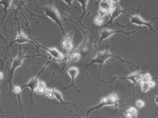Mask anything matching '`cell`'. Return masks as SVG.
Wrapping results in <instances>:
<instances>
[{
  "instance_id": "obj_9",
  "label": "cell",
  "mask_w": 158,
  "mask_h": 118,
  "mask_svg": "<svg viewBox=\"0 0 158 118\" xmlns=\"http://www.w3.org/2000/svg\"><path fill=\"white\" fill-rule=\"evenodd\" d=\"M73 34L71 32H68L66 34L63 38V40L62 42V47L66 53L68 54H71L74 51V44H73Z\"/></svg>"
},
{
  "instance_id": "obj_25",
  "label": "cell",
  "mask_w": 158,
  "mask_h": 118,
  "mask_svg": "<svg viewBox=\"0 0 158 118\" xmlns=\"http://www.w3.org/2000/svg\"><path fill=\"white\" fill-rule=\"evenodd\" d=\"M145 105H146V102H144L143 100H142V99H138V100L136 101V102H135V106H136L137 108H142L145 106Z\"/></svg>"
},
{
  "instance_id": "obj_26",
  "label": "cell",
  "mask_w": 158,
  "mask_h": 118,
  "mask_svg": "<svg viewBox=\"0 0 158 118\" xmlns=\"http://www.w3.org/2000/svg\"><path fill=\"white\" fill-rule=\"evenodd\" d=\"M153 100H154L155 103L156 104V106H158V95H156V96L153 98Z\"/></svg>"
},
{
  "instance_id": "obj_14",
  "label": "cell",
  "mask_w": 158,
  "mask_h": 118,
  "mask_svg": "<svg viewBox=\"0 0 158 118\" xmlns=\"http://www.w3.org/2000/svg\"><path fill=\"white\" fill-rule=\"evenodd\" d=\"M80 59H81V54L77 52L73 51L71 54L66 56L64 62L66 64H72V63L77 62L78 61H80Z\"/></svg>"
},
{
  "instance_id": "obj_21",
  "label": "cell",
  "mask_w": 158,
  "mask_h": 118,
  "mask_svg": "<svg viewBox=\"0 0 158 118\" xmlns=\"http://www.w3.org/2000/svg\"><path fill=\"white\" fill-rule=\"evenodd\" d=\"M153 81V77H152L151 74L149 73H142V75H141L140 84L141 83L149 82V81Z\"/></svg>"
},
{
  "instance_id": "obj_18",
  "label": "cell",
  "mask_w": 158,
  "mask_h": 118,
  "mask_svg": "<svg viewBox=\"0 0 158 118\" xmlns=\"http://www.w3.org/2000/svg\"><path fill=\"white\" fill-rule=\"evenodd\" d=\"M123 114L125 116V118H137L138 111H137L136 108L131 106L126 111H124Z\"/></svg>"
},
{
  "instance_id": "obj_3",
  "label": "cell",
  "mask_w": 158,
  "mask_h": 118,
  "mask_svg": "<svg viewBox=\"0 0 158 118\" xmlns=\"http://www.w3.org/2000/svg\"><path fill=\"white\" fill-rule=\"evenodd\" d=\"M118 100H119V98H118V95L115 93H112L111 95H108V96L104 97L101 100V102H99L97 105H96L94 107L91 108L90 109H89L88 112L86 113V116H88L90 113L94 112L95 110H98V109H101V108L106 107V106H115L118 105Z\"/></svg>"
},
{
  "instance_id": "obj_15",
  "label": "cell",
  "mask_w": 158,
  "mask_h": 118,
  "mask_svg": "<svg viewBox=\"0 0 158 118\" xmlns=\"http://www.w3.org/2000/svg\"><path fill=\"white\" fill-rule=\"evenodd\" d=\"M118 4H117L116 6H115V9L113 10V11H112V13L111 14V15H110V17H111V19H110V22H108V23H111V22H112L114 21V20L115 19V18H118L119 15H121L123 14V13L125 12V10L122 9V7H121L120 6L118 5Z\"/></svg>"
},
{
  "instance_id": "obj_20",
  "label": "cell",
  "mask_w": 158,
  "mask_h": 118,
  "mask_svg": "<svg viewBox=\"0 0 158 118\" xmlns=\"http://www.w3.org/2000/svg\"><path fill=\"white\" fill-rule=\"evenodd\" d=\"M48 89V87L46 86V84L44 81H40V84L38 85L37 88L36 90V93L40 94V95H44V93L46 92Z\"/></svg>"
},
{
  "instance_id": "obj_6",
  "label": "cell",
  "mask_w": 158,
  "mask_h": 118,
  "mask_svg": "<svg viewBox=\"0 0 158 118\" xmlns=\"http://www.w3.org/2000/svg\"><path fill=\"white\" fill-rule=\"evenodd\" d=\"M30 56L25 55V54H23L22 52V50H20V52L18 53V55L14 58L12 61V64H11L10 69V73H9V81L10 83V86H11V81H12L13 76H14V73L16 71V69L19 67H21L23 65L24 61L26 57H29Z\"/></svg>"
},
{
  "instance_id": "obj_13",
  "label": "cell",
  "mask_w": 158,
  "mask_h": 118,
  "mask_svg": "<svg viewBox=\"0 0 158 118\" xmlns=\"http://www.w3.org/2000/svg\"><path fill=\"white\" fill-rule=\"evenodd\" d=\"M79 72H80V70L77 67H70V68L67 69V74H68V76L71 79V84L70 85V87L75 86V80L77 76H78Z\"/></svg>"
},
{
  "instance_id": "obj_1",
  "label": "cell",
  "mask_w": 158,
  "mask_h": 118,
  "mask_svg": "<svg viewBox=\"0 0 158 118\" xmlns=\"http://www.w3.org/2000/svg\"><path fill=\"white\" fill-rule=\"evenodd\" d=\"M111 57H115V58L120 60L121 61L127 62L129 63V64L133 65H134V64H132L131 61H126V60H124V59L122 58L121 57H118V56L115 55V54H113L109 50H102V51L98 52V53L96 54L95 57L93 58L91 62L89 64V65H92L97 64V65H101V66H102V65H104L105 64V63H106L110 58H111Z\"/></svg>"
},
{
  "instance_id": "obj_7",
  "label": "cell",
  "mask_w": 158,
  "mask_h": 118,
  "mask_svg": "<svg viewBox=\"0 0 158 118\" xmlns=\"http://www.w3.org/2000/svg\"><path fill=\"white\" fill-rule=\"evenodd\" d=\"M46 51H47L48 57H50L51 60L56 62H64L66 56L56 47H47Z\"/></svg>"
},
{
  "instance_id": "obj_10",
  "label": "cell",
  "mask_w": 158,
  "mask_h": 118,
  "mask_svg": "<svg viewBox=\"0 0 158 118\" xmlns=\"http://www.w3.org/2000/svg\"><path fill=\"white\" fill-rule=\"evenodd\" d=\"M13 43H18V44H23V43H32V45H34L36 47H37V45L32 41V39L25 34L23 30L22 29H19V31L18 32L16 35V37L15 39L13 40Z\"/></svg>"
},
{
  "instance_id": "obj_12",
  "label": "cell",
  "mask_w": 158,
  "mask_h": 118,
  "mask_svg": "<svg viewBox=\"0 0 158 118\" xmlns=\"http://www.w3.org/2000/svg\"><path fill=\"white\" fill-rule=\"evenodd\" d=\"M141 75H142V73H139V72H135L133 73L130 74V75L127 76V77H122L121 79L127 80V81H130L133 85H135V84H140Z\"/></svg>"
},
{
  "instance_id": "obj_16",
  "label": "cell",
  "mask_w": 158,
  "mask_h": 118,
  "mask_svg": "<svg viewBox=\"0 0 158 118\" xmlns=\"http://www.w3.org/2000/svg\"><path fill=\"white\" fill-rule=\"evenodd\" d=\"M52 99H56L57 102L61 104H69L68 102H66L63 99V97L62 93L59 91H58L56 88H52Z\"/></svg>"
},
{
  "instance_id": "obj_8",
  "label": "cell",
  "mask_w": 158,
  "mask_h": 118,
  "mask_svg": "<svg viewBox=\"0 0 158 118\" xmlns=\"http://www.w3.org/2000/svg\"><path fill=\"white\" fill-rule=\"evenodd\" d=\"M137 31H135V32H124V31L123 30H114V29H104L102 30V32H101L100 40H101V41H104V40L109 39V38L111 37V36H113V35L118 34V33H121V34L130 36V35L135 33Z\"/></svg>"
},
{
  "instance_id": "obj_22",
  "label": "cell",
  "mask_w": 158,
  "mask_h": 118,
  "mask_svg": "<svg viewBox=\"0 0 158 118\" xmlns=\"http://www.w3.org/2000/svg\"><path fill=\"white\" fill-rule=\"evenodd\" d=\"M104 18L97 15V17L94 18V23H95V25H97V26H101V25H104Z\"/></svg>"
},
{
  "instance_id": "obj_11",
  "label": "cell",
  "mask_w": 158,
  "mask_h": 118,
  "mask_svg": "<svg viewBox=\"0 0 158 118\" xmlns=\"http://www.w3.org/2000/svg\"><path fill=\"white\" fill-rule=\"evenodd\" d=\"M40 79L39 76H36V77H33L28 81V83H26L25 84H24L22 86V88H29L31 91V98L32 96V94L33 92H36V90L37 88L38 85L40 84Z\"/></svg>"
},
{
  "instance_id": "obj_23",
  "label": "cell",
  "mask_w": 158,
  "mask_h": 118,
  "mask_svg": "<svg viewBox=\"0 0 158 118\" xmlns=\"http://www.w3.org/2000/svg\"><path fill=\"white\" fill-rule=\"evenodd\" d=\"M78 2L81 4V7H82V10H83V14L81 18V19H82L83 17L86 14V7H87V4H88L89 2L88 1H78Z\"/></svg>"
},
{
  "instance_id": "obj_17",
  "label": "cell",
  "mask_w": 158,
  "mask_h": 118,
  "mask_svg": "<svg viewBox=\"0 0 158 118\" xmlns=\"http://www.w3.org/2000/svg\"><path fill=\"white\" fill-rule=\"evenodd\" d=\"M141 86V90L143 93H146L149 91H150L151 89H153V88H155L156 86V83L154 81H149V82H146V83H141L140 84Z\"/></svg>"
},
{
  "instance_id": "obj_4",
  "label": "cell",
  "mask_w": 158,
  "mask_h": 118,
  "mask_svg": "<svg viewBox=\"0 0 158 118\" xmlns=\"http://www.w3.org/2000/svg\"><path fill=\"white\" fill-rule=\"evenodd\" d=\"M118 1H111V0H103L100 2L99 4V10L97 15L101 18H104L105 17L111 15L113 10L115 9V6L118 4Z\"/></svg>"
},
{
  "instance_id": "obj_24",
  "label": "cell",
  "mask_w": 158,
  "mask_h": 118,
  "mask_svg": "<svg viewBox=\"0 0 158 118\" xmlns=\"http://www.w3.org/2000/svg\"><path fill=\"white\" fill-rule=\"evenodd\" d=\"M0 3L2 4V6H4V11L6 12V10H8V8L11 6V3H12V1H1Z\"/></svg>"
},
{
  "instance_id": "obj_19",
  "label": "cell",
  "mask_w": 158,
  "mask_h": 118,
  "mask_svg": "<svg viewBox=\"0 0 158 118\" xmlns=\"http://www.w3.org/2000/svg\"><path fill=\"white\" fill-rule=\"evenodd\" d=\"M22 88H21V87L18 86V85H15V86L13 87V92L15 93V95H16L18 101H19L20 106H21V110H22V117L24 118L23 109H22V101H21V93H22Z\"/></svg>"
},
{
  "instance_id": "obj_5",
  "label": "cell",
  "mask_w": 158,
  "mask_h": 118,
  "mask_svg": "<svg viewBox=\"0 0 158 118\" xmlns=\"http://www.w3.org/2000/svg\"><path fill=\"white\" fill-rule=\"evenodd\" d=\"M129 18H130V22H129L130 25H137V26H140V27L148 28V29H149V30L152 31V32L156 35V36H158V33L154 30V29H153V26H152V24H153V21L156 20V18L152 20V21H150V22H147V21L144 20L140 15H138V14L133 15V16H129Z\"/></svg>"
},
{
  "instance_id": "obj_27",
  "label": "cell",
  "mask_w": 158,
  "mask_h": 118,
  "mask_svg": "<svg viewBox=\"0 0 158 118\" xmlns=\"http://www.w3.org/2000/svg\"><path fill=\"white\" fill-rule=\"evenodd\" d=\"M2 78H3V73H1V80H2Z\"/></svg>"
},
{
  "instance_id": "obj_2",
  "label": "cell",
  "mask_w": 158,
  "mask_h": 118,
  "mask_svg": "<svg viewBox=\"0 0 158 118\" xmlns=\"http://www.w3.org/2000/svg\"><path fill=\"white\" fill-rule=\"evenodd\" d=\"M44 12L48 19L52 20V22H55L59 26L61 32L64 34L63 21H62L61 15H60L59 10L54 6H47L44 7Z\"/></svg>"
}]
</instances>
